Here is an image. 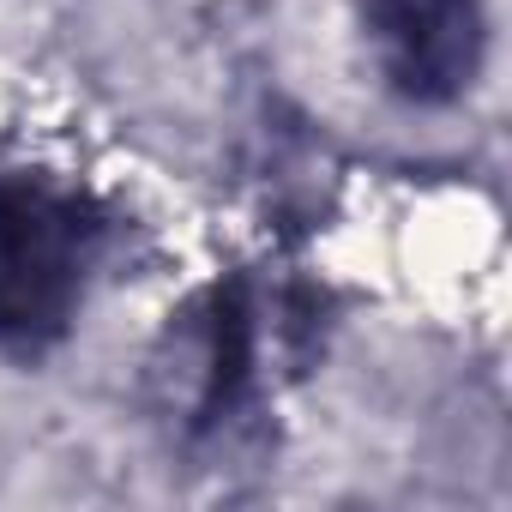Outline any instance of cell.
Here are the masks:
<instances>
[{"label":"cell","mask_w":512,"mask_h":512,"mask_svg":"<svg viewBox=\"0 0 512 512\" xmlns=\"http://www.w3.org/2000/svg\"><path fill=\"white\" fill-rule=\"evenodd\" d=\"M109 205L49 163H0V356L37 362L85 314L109 260Z\"/></svg>","instance_id":"6da1fadb"},{"label":"cell","mask_w":512,"mask_h":512,"mask_svg":"<svg viewBox=\"0 0 512 512\" xmlns=\"http://www.w3.org/2000/svg\"><path fill=\"white\" fill-rule=\"evenodd\" d=\"M151 380L187 440H217L247 422L266 398V290L247 272L199 290L181 314H169Z\"/></svg>","instance_id":"7a4b0ae2"},{"label":"cell","mask_w":512,"mask_h":512,"mask_svg":"<svg viewBox=\"0 0 512 512\" xmlns=\"http://www.w3.org/2000/svg\"><path fill=\"white\" fill-rule=\"evenodd\" d=\"M374 79L410 109H452L488 73V0H356Z\"/></svg>","instance_id":"3957f363"}]
</instances>
